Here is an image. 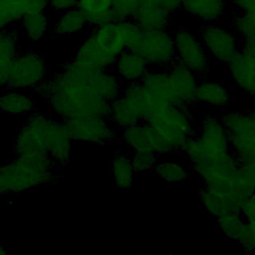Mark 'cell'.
Instances as JSON below:
<instances>
[{
	"label": "cell",
	"mask_w": 255,
	"mask_h": 255,
	"mask_svg": "<svg viewBox=\"0 0 255 255\" xmlns=\"http://www.w3.org/2000/svg\"><path fill=\"white\" fill-rule=\"evenodd\" d=\"M123 84L111 70L76 61L66 63L48 77L38 93L60 120L109 118L110 105L123 91Z\"/></svg>",
	"instance_id": "6da1fadb"
},
{
	"label": "cell",
	"mask_w": 255,
	"mask_h": 255,
	"mask_svg": "<svg viewBox=\"0 0 255 255\" xmlns=\"http://www.w3.org/2000/svg\"><path fill=\"white\" fill-rule=\"evenodd\" d=\"M72 138L65 123L42 112L27 117L14 139L17 156L48 157L60 168L71 157Z\"/></svg>",
	"instance_id": "7a4b0ae2"
},
{
	"label": "cell",
	"mask_w": 255,
	"mask_h": 255,
	"mask_svg": "<svg viewBox=\"0 0 255 255\" xmlns=\"http://www.w3.org/2000/svg\"><path fill=\"white\" fill-rule=\"evenodd\" d=\"M141 32L132 20L93 27L78 46L74 59L94 68L111 70L119 56L134 46Z\"/></svg>",
	"instance_id": "3957f363"
},
{
	"label": "cell",
	"mask_w": 255,
	"mask_h": 255,
	"mask_svg": "<svg viewBox=\"0 0 255 255\" xmlns=\"http://www.w3.org/2000/svg\"><path fill=\"white\" fill-rule=\"evenodd\" d=\"M54 163L43 156H17L0 166L2 194L20 192L53 182Z\"/></svg>",
	"instance_id": "277c9868"
},
{
	"label": "cell",
	"mask_w": 255,
	"mask_h": 255,
	"mask_svg": "<svg viewBox=\"0 0 255 255\" xmlns=\"http://www.w3.org/2000/svg\"><path fill=\"white\" fill-rule=\"evenodd\" d=\"M153 128L166 154L182 152L195 134L196 123L190 107L168 106L153 113L146 121Z\"/></svg>",
	"instance_id": "5b68a950"
},
{
	"label": "cell",
	"mask_w": 255,
	"mask_h": 255,
	"mask_svg": "<svg viewBox=\"0 0 255 255\" xmlns=\"http://www.w3.org/2000/svg\"><path fill=\"white\" fill-rule=\"evenodd\" d=\"M231 152L239 163L255 162V110H230L221 116Z\"/></svg>",
	"instance_id": "8992f818"
},
{
	"label": "cell",
	"mask_w": 255,
	"mask_h": 255,
	"mask_svg": "<svg viewBox=\"0 0 255 255\" xmlns=\"http://www.w3.org/2000/svg\"><path fill=\"white\" fill-rule=\"evenodd\" d=\"M49 77V67L42 53L20 51L12 62L8 88L22 91H37Z\"/></svg>",
	"instance_id": "52a82bcc"
},
{
	"label": "cell",
	"mask_w": 255,
	"mask_h": 255,
	"mask_svg": "<svg viewBox=\"0 0 255 255\" xmlns=\"http://www.w3.org/2000/svg\"><path fill=\"white\" fill-rule=\"evenodd\" d=\"M148 111L139 83L128 84L121 95L111 103L109 120L120 130L146 122Z\"/></svg>",
	"instance_id": "ba28073f"
},
{
	"label": "cell",
	"mask_w": 255,
	"mask_h": 255,
	"mask_svg": "<svg viewBox=\"0 0 255 255\" xmlns=\"http://www.w3.org/2000/svg\"><path fill=\"white\" fill-rule=\"evenodd\" d=\"M130 51L141 56L151 69L166 70L176 63L172 34L168 30H142Z\"/></svg>",
	"instance_id": "9c48e42d"
},
{
	"label": "cell",
	"mask_w": 255,
	"mask_h": 255,
	"mask_svg": "<svg viewBox=\"0 0 255 255\" xmlns=\"http://www.w3.org/2000/svg\"><path fill=\"white\" fill-rule=\"evenodd\" d=\"M171 34L175 48L176 63L198 77L205 76L209 71L210 58L198 34L184 26L173 29Z\"/></svg>",
	"instance_id": "30bf717a"
},
{
	"label": "cell",
	"mask_w": 255,
	"mask_h": 255,
	"mask_svg": "<svg viewBox=\"0 0 255 255\" xmlns=\"http://www.w3.org/2000/svg\"><path fill=\"white\" fill-rule=\"evenodd\" d=\"M210 59L228 65L240 52V39L230 26L205 24L197 32Z\"/></svg>",
	"instance_id": "8fae6325"
},
{
	"label": "cell",
	"mask_w": 255,
	"mask_h": 255,
	"mask_svg": "<svg viewBox=\"0 0 255 255\" xmlns=\"http://www.w3.org/2000/svg\"><path fill=\"white\" fill-rule=\"evenodd\" d=\"M72 140L94 145H108L120 137L118 128L109 118L86 117L63 121Z\"/></svg>",
	"instance_id": "7c38bea8"
},
{
	"label": "cell",
	"mask_w": 255,
	"mask_h": 255,
	"mask_svg": "<svg viewBox=\"0 0 255 255\" xmlns=\"http://www.w3.org/2000/svg\"><path fill=\"white\" fill-rule=\"evenodd\" d=\"M227 68L234 86L244 95L255 99V41L243 43Z\"/></svg>",
	"instance_id": "4fadbf2b"
},
{
	"label": "cell",
	"mask_w": 255,
	"mask_h": 255,
	"mask_svg": "<svg viewBox=\"0 0 255 255\" xmlns=\"http://www.w3.org/2000/svg\"><path fill=\"white\" fill-rule=\"evenodd\" d=\"M140 85L147 106L148 118L162 108L176 106L166 70L150 69Z\"/></svg>",
	"instance_id": "5bb4252c"
},
{
	"label": "cell",
	"mask_w": 255,
	"mask_h": 255,
	"mask_svg": "<svg viewBox=\"0 0 255 255\" xmlns=\"http://www.w3.org/2000/svg\"><path fill=\"white\" fill-rule=\"evenodd\" d=\"M120 138L128 148L132 151V153L151 152L158 156L166 154L159 137L146 122H142L120 130Z\"/></svg>",
	"instance_id": "9a60e30c"
},
{
	"label": "cell",
	"mask_w": 255,
	"mask_h": 255,
	"mask_svg": "<svg viewBox=\"0 0 255 255\" xmlns=\"http://www.w3.org/2000/svg\"><path fill=\"white\" fill-rule=\"evenodd\" d=\"M166 73L175 100V105L190 107L195 103L194 95L199 77L178 63H175L166 69Z\"/></svg>",
	"instance_id": "2e32d148"
},
{
	"label": "cell",
	"mask_w": 255,
	"mask_h": 255,
	"mask_svg": "<svg viewBox=\"0 0 255 255\" xmlns=\"http://www.w3.org/2000/svg\"><path fill=\"white\" fill-rule=\"evenodd\" d=\"M47 10L48 0H0V31L19 24L25 16Z\"/></svg>",
	"instance_id": "e0dca14e"
},
{
	"label": "cell",
	"mask_w": 255,
	"mask_h": 255,
	"mask_svg": "<svg viewBox=\"0 0 255 255\" xmlns=\"http://www.w3.org/2000/svg\"><path fill=\"white\" fill-rule=\"evenodd\" d=\"M149 70L150 67L146 61L130 50L124 51L112 68V71L122 84L126 85L141 82Z\"/></svg>",
	"instance_id": "ac0fdd59"
},
{
	"label": "cell",
	"mask_w": 255,
	"mask_h": 255,
	"mask_svg": "<svg viewBox=\"0 0 255 255\" xmlns=\"http://www.w3.org/2000/svg\"><path fill=\"white\" fill-rule=\"evenodd\" d=\"M229 8L228 0H182L180 11L205 24H212L224 18Z\"/></svg>",
	"instance_id": "d6986e66"
},
{
	"label": "cell",
	"mask_w": 255,
	"mask_h": 255,
	"mask_svg": "<svg viewBox=\"0 0 255 255\" xmlns=\"http://www.w3.org/2000/svg\"><path fill=\"white\" fill-rule=\"evenodd\" d=\"M0 112L10 116H31L38 112L34 96L27 91L5 89L0 93Z\"/></svg>",
	"instance_id": "ffe728a7"
},
{
	"label": "cell",
	"mask_w": 255,
	"mask_h": 255,
	"mask_svg": "<svg viewBox=\"0 0 255 255\" xmlns=\"http://www.w3.org/2000/svg\"><path fill=\"white\" fill-rule=\"evenodd\" d=\"M194 102L215 109H225L230 105L231 93L225 84L204 78L198 81Z\"/></svg>",
	"instance_id": "44dd1931"
},
{
	"label": "cell",
	"mask_w": 255,
	"mask_h": 255,
	"mask_svg": "<svg viewBox=\"0 0 255 255\" xmlns=\"http://www.w3.org/2000/svg\"><path fill=\"white\" fill-rule=\"evenodd\" d=\"M19 32L15 28L0 31V92L8 88L10 68L20 52Z\"/></svg>",
	"instance_id": "7402d4cb"
},
{
	"label": "cell",
	"mask_w": 255,
	"mask_h": 255,
	"mask_svg": "<svg viewBox=\"0 0 255 255\" xmlns=\"http://www.w3.org/2000/svg\"><path fill=\"white\" fill-rule=\"evenodd\" d=\"M173 15L167 10L152 4L139 2L132 21L143 31L167 30Z\"/></svg>",
	"instance_id": "603a6c76"
},
{
	"label": "cell",
	"mask_w": 255,
	"mask_h": 255,
	"mask_svg": "<svg viewBox=\"0 0 255 255\" xmlns=\"http://www.w3.org/2000/svg\"><path fill=\"white\" fill-rule=\"evenodd\" d=\"M77 8L89 26L97 27L114 21L113 0H79Z\"/></svg>",
	"instance_id": "cb8c5ba5"
},
{
	"label": "cell",
	"mask_w": 255,
	"mask_h": 255,
	"mask_svg": "<svg viewBox=\"0 0 255 255\" xmlns=\"http://www.w3.org/2000/svg\"><path fill=\"white\" fill-rule=\"evenodd\" d=\"M135 170L132 166L131 157L126 152H117L111 161V174L115 186L118 189L128 190L133 186Z\"/></svg>",
	"instance_id": "d4e9b609"
},
{
	"label": "cell",
	"mask_w": 255,
	"mask_h": 255,
	"mask_svg": "<svg viewBox=\"0 0 255 255\" xmlns=\"http://www.w3.org/2000/svg\"><path fill=\"white\" fill-rule=\"evenodd\" d=\"M19 31L32 43L42 41L52 28V21L46 12L25 16L19 22Z\"/></svg>",
	"instance_id": "484cf974"
},
{
	"label": "cell",
	"mask_w": 255,
	"mask_h": 255,
	"mask_svg": "<svg viewBox=\"0 0 255 255\" xmlns=\"http://www.w3.org/2000/svg\"><path fill=\"white\" fill-rule=\"evenodd\" d=\"M88 23L78 8L58 14L52 23V30L59 37L72 36L81 33Z\"/></svg>",
	"instance_id": "4316f807"
},
{
	"label": "cell",
	"mask_w": 255,
	"mask_h": 255,
	"mask_svg": "<svg viewBox=\"0 0 255 255\" xmlns=\"http://www.w3.org/2000/svg\"><path fill=\"white\" fill-rule=\"evenodd\" d=\"M216 221L218 227L227 238L239 243L240 245L242 244L245 238L246 225L241 212L231 211L224 213L218 216Z\"/></svg>",
	"instance_id": "83f0119b"
},
{
	"label": "cell",
	"mask_w": 255,
	"mask_h": 255,
	"mask_svg": "<svg viewBox=\"0 0 255 255\" xmlns=\"http://www.w3.org/2000/svg\"><path fill=\"white\" fill-rule=\"evenodd\" d=\"M154 172L167 183L183 182L190 177V171L185 165L172 160L159 159Z\"/></svg>",
	"instance_id": "f1b7e54d"
},
{
	"label": "cell",
	"mask_w": 255,
	"mask_h": 255,
	"mask_svg": "<svg viewBox=\"0 0 255 255\" xmlns=\"http://www.w3.org/2000/svg\"><path fill=\"white\" fill-rule=\"evenodd\" d=\"M241 214L246 225L245 238L241 246L247 253H252L255 252V191L245 201Z\"/></svg>",
	"instance_id": "f546056e"
},
{
	"label": "cell",
	"mask_w": 255,
	"mask_h": 255,
	"mask_svg": "<svg viewBox=\"0 0 255 255\" xmlns=\"http://www.w3.org/2000/svg\"><path fill=\"white\" fill-rule=\"evenodd\" d=\"M230 27L237 34L242 43L255 41V22L246 14L234 11L230 18Z\"/></svg>",
	"instance_id": "4dcf8cb0"
},
{
	"label": "cell",
	"mask_w": 255,
	"mask_h": 255,
	"mask_svg": "<svg viewBox=\"0 0 255 255\" xmlns=\"http://www.w3.org/2000/svg\"><path fill=\"white\" fill-rule=\"evenodd\" d=\"M139 0H113V16L115 22L129 21L138 7Z\"/></svg>",
	"instance_id": "1f68e13d"
},
{
	"label": "cell",
	"mask_w": 255,
	"mask_h": 255,
	"mask_svg": "<svg viewBox=\"0 0 255 255\" xmlns=\"http://www.w3.org/2000/svg\"><path fill=\"white\" fill-rule=\"evenodd\" d=\"M158 161L159 156L151 152H134L131 156V162L135 172L154 171Z\"/></svg>",
	"instance_id": "d6a6232c"
},
{
	"label": "cell",
	"mask_w": 255,
	"mask_h": 255,
	"mask_svg": "<svg viewBox=\"0 0 255 255\" xmlns=\"http://www.w3.org/2000/svg\"><path fill=\"white\" fill-rule=\"evenodd\" d=\"M79 0H48V9L60 14L65 11L77 8Z\"/></svg>",
	"instance_id": "836d02e7"
},
{
	"label": "cell",
	"mask_w": 255,
	"mask_h": 255,
	"mask_svg": "<svg viewBox=\"0 0 255 255\" xmlns=\"http://www.w3.org/2000/svg\"><path fill=\"white\" fill-rule=\"evenodd\" d=\"M242 13L246 14L253 22H255V2L250 4L245 10L242 11Z\"/></svg>",
	"instance_id": "e575fe53"
},
{
	"label": "cell",
	"mask_w": 255,
	"mask_h": 255,
	"mask_svg": "<svg viewBox=\"0 0 255 255\" xmlns=\"http://www.w3.org/2000/svg\"><path fill=\"white\" fill-rule=\"evenodd\" d=\"M0 255H7L6 250L2 244H0Z\"/></svg>",
	"instance_id": "d590c367"
},
{
	"label": "cell",
	"mask_w": 255,
	"mask_h": 255,
	"mask_svg": "<svg viewBox=\"0 0 255 255\" xmlns=\"http://www.w3.org/2000/svg\"><path fill=\"white\" fill-rule=\"evenodd\" d=\"M135 255H150V254H135Z\"/></svg>",
	"instance_id": "8d00e7d4"
}]
</instances>
